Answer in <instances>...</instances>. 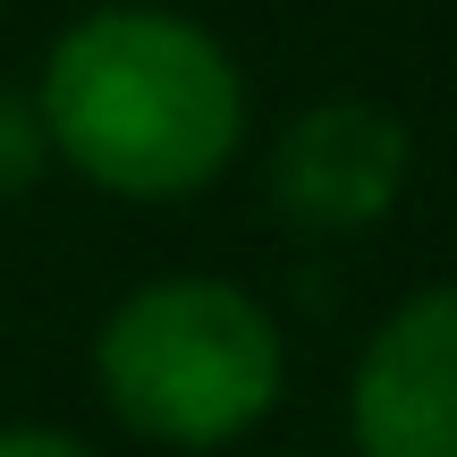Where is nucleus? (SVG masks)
I'll return each mask as SVG.
<instances>
[{"mask_svg":"<svg viewBox=\"0 0 457 457\" xmlns=\"http://www.w3.org/2000/svg\"><path fill=\"white\" fill-rule=\"evenodd\" d=\"M34 111L85 187L128 204L204 195L245 145V77L228 43L153 0H102L60 26Z\"/></svg>","mask_w":457,"mask_h":457,"instance_id":"f257e3e1","label":"nucleus"},{"mask_svg":"<svg viewBox=\"0 0 457 457\" xmlns=\"http://www.w3.org/2000/svg\"><path fill=\"white\" fill-rule=\"evenodd\" d=\"M94 390L153 449H228L279 407L288 347L237 279H145L94 330Z\"/></svg>","mask_w":457,"mask_h":457,"instance_id":"f03ea898","label":"nucleus"},{"mask_svg":"<svg viewBox=\"0 0 457 457\" xmlns=\"http://www.w3.org/2000/svg\"><path fill=\"white\" fill-rule=\"evenodd\" d=\"M415 170V136L390 102H313L279 128L271 145V204L296 228H322V237H347V228L390 220V204L407 195Z\"/></svg>","mask_w":457,"mask_h":457,"instance_id":"7ed1b4c3","label":"nucleus"},{"mask_svg":"<svg viewBox=\"0 0 457 457\" xmlns=\"http://www.w3.org/2000/svg\"><path fill=\"white\" fill-rule=\"evenodd\" d=\"M356 457H457V279L407 296L347 381Z\"/></svg>","mask_w":457,"mask_h":457,"instance_id":"20e7f679","label":"nucleus"},{"mask_svg":"<svg viewBox=\"0 0 457 457\" xmlns=\"http://www.w3.org/2000/svg\"><path fill=\"white\" fill-rule=\"evenodd\" d=\"M51 170H60V153H51V128L34 111V94H9L0 85V204L34 195Z\"/></svg>","mask_w":457,"mask_h":457,"instance_id":"39448f33","label":"nucleus"},{"mask_svg":"<svg viewBox=\"0 0 457 457\" xmlns=\"http://www.w3.org/2000/svg\"><path fill=\"white\" fill-rule=\"evenodd\" d=\"M0 457H102V449L60 424H0Z\"/></svg>","mask_w":457,"mask_h":457,"instance_id":"423d86ee","label":"nucleus"},{"mask_svg":"<svg viewBox=\"0 0 457 457\" xmlns=\"http://www.w3.org/2000/svg\"><path fill=\"white\" fill-rule=\"evenodd\" d=\"M296 457H305V449H296Z\"/></svg>","mask_w":457,"mask_h":457,"instance_id":"0eeeda50","label":"nucleus"}]
</instances>
